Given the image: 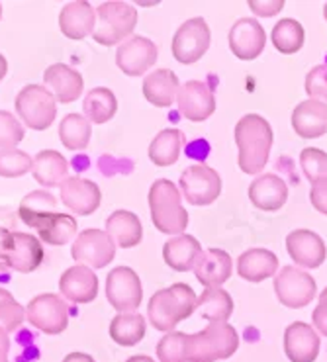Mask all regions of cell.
<instances>
[{
	"mask_svg": "<svg viewBox=\"0 0 327 362\" xmlns=\"http://www.w3.org/2000/svg\"><path fill=\"white\" fill-rule=\"evenodd\" d=\"M272 137V127L259 114H245L235 124V145L239 149L237 163L245 175H259L267 167Z\"/></svg>",
	"mask_w": 327,
	"mask_h": 362,
	"instance_id": "2",
	"label": "cell"
},
{
	"mask_svg": "<svg viewBox=\"0 0 327 362\" xmlns=\"http://www.w3.org/2000/svg\"><path fill=\"white\" fill-rule=\"evenodd\" d=\"M24 139V127L6 110H0V151L16 149Z\"/></svg>",
	"mask_w": 327,
	"mask_h": 362,
	"instance_id": "42",
	"label": "cell"
},
{
	"mask_svg": "<svg viewBox=\"0 0 327 362\" xmlns=\"http://www.w3.org/2000/svg\"><path fill=\"white\" fill-rule=\"evenodd\" d=\"M323 18H326V22H327V4L323 6Z\"/></svg>",
	"mask_w": 327,
	"mask_h": 362,
	"instance_id": "53",
	"label": "cell"
},
{
	"mask_svg": "<svg viewBox=\"0 0 327 362\" xmlns=\"http://www.w3.org/2000/svg\"><path fill=\"white\" fill-rule=\"evenodd\" d=\"M159 55L157 45L143 37V35H132L130 40L117 45L116 65L117 69L127 76L145 75L155 65Z\"/></svg>",
	"mask_w": 327,
	"mask_h": 362,
	"instance_id": "15",
	"label": "cell"
},
{
	"mask_svg": "<svg viewBox=\"0 0 327 362\" xmlns=\"http://www.w3.org/2000/svg\"><path fill=\"white\" fill-rule=\"evenodd\" d=\"M249 8L257 14V16L270 18L278 14L280 10L285 8V0H267V2H260V0H251L249 2Z\"/></svg>",
	"mask_w": 327,
	"mask_h": 362,
	"instance_id": "44",
	"label": "cell"
},
{
	"mask_svg": "<svg viewBox=\"0 0 327 362\" xmlns=\"http://www.w3.org/2000/svg\"><path fill=\"white\" fill-rule=\"evenodd\" d=\"M234 298L224 288H206L198 296V312L210 323H227L234 313Z\"/></svg>",
	"mask_w": 327,
	"mask_h": 362,
	"instance_id": "33",
	"label": "cell"
},
{
	"mask_svg": "<svg viewBox=\"0 0 327 362\" xmlns=\"http://www.w3.org/2000/svg\"><path fill=\"white\" fill-rule=\"evenodd\" d=\"M106 231L122 249H132L142 243L143 226L134 211L116 210L106 219Z\"/></svg>",
	"mask_w": 327,
	"mask_h": 362,
	"instance_id": "31",
	"label": "cell"
},
{
	"mask_svg": "<svg viewBox=\"0 0 327 362\" xmlns=\"http://www.w3.org/2000/svg\"><path fill=\"white\" fill-rule=\"evenodd\" d=\"M319 335L314 325L294 321L285 331V353L290 362H316L319 354Z\"/></svg>",
	"mask_w": 327,
	"mask_h": 362,
	"instance_id": "20",
	"label": "cell"
},
{
	"mask_svg": "<svg viewBox=\"0 0 327 362\" xmlns=\"http://www.w3.org/2000/svg\"><path fill=\"white\" fill-rule=\"evenodd\" d=\"M25 320V308L14 300V296L8 290L0 288V329L6 333L16 331Z\"/></svg>",
	"mask_w": 327,
	"mask_h": 362,
	"instance_id": "39",
	"label": "cell"
},
{
	"mask_svg": "<svg viewBox=\"0 0 327 362\" xmlns=\"http://www.w3.org/2000/svg\"><path fill=\"white\" fill-rule=\"evenodd\" d=\"M310 202L319 214L327 216V178H323V180H319L318 185L311 186Z\"/></svg>",
	"mask_w": 327,
	"mask_h": 362,
	"instance_id": "45",
	"label": "cell"
},
{
	"mask_svg": "<svg viewBox=\"0 0 327 362\" xmlns=\"http://www.w3.org/2000/svg\"><path fill=\"white\" fill-rule=\"evenodd\" d=\"M43 83L59 104L75 102L84 90L83 75L65 63H53L43 73Z\"/></svg>",
	"mask_w": 327,
	"mask_h": 362,
	"instance_id": "21",
	"label": "cell"
},
{
	"mask_svg": "<svg viewBox=\"0 0 327 362\" xmlns=\"http://www.w3.org/2000/svg\"><path fill=\"white\" fill-rule=\"evenodd\" d=\"M16 112L25 126L35 132H43L51 127L57 116V100L55 96L42 85L24 86L16 96Z\"/></svg>",
	"mask_w": 327,
	"mask_h": 362,
	"instance_id": "8",
	"label": "cell"
},
{
	"mask_svg": "<svg viewBox=\"0 0 327 362\" xmlns=\"http://www.w3.org/2000/svg\"><path fill=\"white\" fill-rule=\"evenodd\" d=\"M59 290L67 300L75 303H91L98 296V276L93 269L75 264L59 278Z\"/></svg>",
	"mask_w": 327,
	"mask_h": 362,
	"instance_id": "23",
	"label": "cell"
},
{
	"mask_svg": "<svg viewBox=\"0 0 327 362\" xmlns=\"http://www.w3.org/2000/svg\"><path fill=\"white\" fill-rule=\"evenodd\" d=\"M306 94L310 100L327 104V65L314 67L306 76Z\"/></svg>",
	"mask_w": 327,
	"mask_h": 362,
	"instance_id": "43",
	"label": "cell"
},
{
	"mask_svg": "<svg viewBox=\"0 0 327 362\" xmlns=\"http://www.w3.org/2000/svg\"><path fill=\"white\" fill-rule=\"evenodd\" d=\"M183 144H185V135L180 129H175V127L163 129L155 135V139L149 145V159L159 169L171 167L180 157Z\"/></svg>",
	"mask_w": 327,
	"mask_h": 362,
	"instance_id": "32",
	"label": "cell"
},
{
	"mask_svg": "<svg viewBox=\"0 0 327 362\" xmlns=\"http://www.w3.org/2000/svg\"><path fill=\"white\" fill-rule=\"evenodd\" d=\"M202 245L193 235H176L171 237L167 243L163 245V259L176 272H188L194 269V262L200 257Z\"/></svg>",
	"mask_w": 327,
	"mask_h": 362,
	"instance_id": "29",
	"label": "cell"
},
{
	"mask_svg": "<svg viewBox=\"0 0 327 362\" xmlns=\"http://www.w3.org/2000/svg\"><path fill=\"white\" fill-rule=\"evenodd\" d=\"M34 169V159L20 149H4L0 151V177L18 178L28 175Z\"/></svg>",
	"mask_w": 327,
	"mask_h": 362,
	"instance_id": "38",
	"label": "cell"
},
{
	"mask_svg": "<svg viewBox=\"0 0 327 362\" xmlns=\"http://www.w3.org/2000/svg\"><path fill=\"white\" fill-rule=\"evenodd\" d=\"M94 25H96V10L86 0L69 2L59 12L61 34L69 40H84V37L93 35Z\"/></svg>",
	"mask_w": 327,
	"mask_h": 362,
	"instance_id": "24",
	"label": "cell"
},
{
	"mask_svg": "<svg viewBox=\"0 0 327 362\" xmlns=\"http://www.w3.org/2000/svg\"><path fill=\"white\" fill-rule=\"evenodd\" d=\"M247 194L255 208L263 211H277L288 200V186L278 175L267 173L253 180Z\"/></svg>",
	"mask_w": 327,
	"mask_h": 362,
	"instance_id": "25",
	"label": "cell"
},
{
	"mask_svg": "<svg viewBox=\"0 0 327 362\" xmlns=\"http://www.w3.org/2000/svg\"><path fill=\"white\" fill-rule=\"evenodd\" d=\"M0 18H2V4H0Z\"/></svg>",
	"mask_w": 327,
	"mask_h": 362,
	"instance_id": "54",
	"label": "cell"
},
{
	"mask_svg": "<svg viewBox=\"0 0 327 362\" xmlns=\"http://www.w3.org/2000/svg\"><path fill=\"white\" fill-rule=\"evenodd\" d=\"M278 267V257L269 249H249L237 259V274L253 284L277 276Z\"/></svg>",
	"mask_w": 327,
	"mask_h": 362,
	"instance_id": "27",
	"label": "cell"
},
{
	"mask_svg": "<svg viewBox=\"0 0 327 362\" xmlns=\"http://www.w3.org/2000/svg\"><path fill=\"white\" fill-rule=\"evenodd\" d=\"M319 302H327V286L323 288V292L319 294Z\"/></svg>",
	"mask_w": 327,
	"mask_h": 362,
	"instance_id": "51",
	"label": "cell"
},
{
	"mask_svg": "<svg viewBox=\"0 0 327 362\" xmlns=\"http://www.w3.org/2000/svg\"><path fill=\"white\" fill-rule=\"evenodd\" d=\"M63 362H96L91 356V354L86 353H69L65 358H63Z\"/></svg>",
	"mask_w": 327,
	"mask_h": 362,
	"instance_id": "47",
	"label": "cell"
},
{
	"mask_svg": "<svg viewBox=\"0 0 327 362\" xmlns=\"http://www.w3.org/2000/svg\"><path fill=\"white\" fill-rule=\"evenodd\" d=\"M229 49L237 59L253 61L259 57L267 45L265 28L253 18H239L229 30Z\"/></svg>",
	"mask_w": 327,
	"mask_h": 362,
	"instance_id": "17",
	"label": "cell"
},
{
	"mask_svg": "<svg viewBox=\"0 0 327 362\" xmlns=\"http://www.w3.org/2000/svg\"><path fill=\"white\" fill-rule=\"evenodd\" d=\"M270 40H272L275 49L280 51L282 55H294V53H298L304 47L306 32H304V25L298 20L282 18L272 28Z\"/></svg>",
	"mask_w": 327,
	"mask_h": 362,
	"instance_id": "37",
	"label": "cell"
},
{
	"mask_svg": "<svg viewBox=\"0 0 327 362\" xmlns=\"http://www.w3.org/2000/svg\"><path fill=\"white\" fill-rule=\"evenodd\" d=\"M149 211L155 229L165 235H183L188 228L180 188L168 178H157L149 188Z\"/></svg>",
	"mask_w": 327,
	"mask_h": 362,
	"instance_id": "4",
	"label": "cell"
},
{
	"mask_svg": "<svg viewBox=\"0 0 327 362\" xmlns=\"http://www.w3.org/2000/svg\"><path fill=\"white\" fill-rule=\"evenodd\" d=\"M0 362H8V356H6V354L0 353Z\"/></svg>",
	"mask_w": 327,
	"mask_h": 362,
	"instance_id": "52",
	"label": "cell"
},
{
	"mask_svg": "<svg viewBox=\"0 0 327 362\" xmlns=\"http://www.w3.org/2000/svg\"><path fill=\"white\" fill-rule=\"evenodd\" d=\"M180 83L171 69H155L143 78V96L157 108H171L176 100Z\"/></svg>",
	"mask_w": 327,
	"mask_h": 362,
	"instance_id": "28",
	"label": "cell"
},
{
	"mask_svg": "<svg viewBox=\"0 0 327 362\" xmlns=\"http://www.w3.org/2000/svg\"><path fill=\"white\" fill-rule=\"evenodd\" d=\"M193 270L202 286L222 288L234 272V261L224 249H206L196 259Z\"/></svg>",
	"mask_w": 327,
	"mask_h": 362,
	"instance_id": "22",
	"label": "cell"
},
{
	"mask_svg": "<svg viewBox=\"0 0 327 362\" xmlns=\"http://www.w3.org/2000/svg\"><path fill=\"white\" fill-rule=\"evenodd\" d=\"M300 167L311 186L318 185L319 180L327 178V153L318 147H306L300 153Z\"/></svg>",
	"mask_w": 327,
	"mask_h": 362,
	"instance_id": "41",
	"label": "cell"
},
{
	"mask_svg": "<svg viewBox=\"0 0 327 362\" xmlns=\"http://www.w3.org/2000/svg\"><path fill=\"white\" fill-rule=\"evenodd\" d=\"M45 251L42 241L30 233L6 231L0 228V262L16 272H34L43 262Z\"/></svg>",
	"mask_w": 327,
	"mask_h": 362,
	"instance_id": "7",
	"label": "cell"
},
{
	"mask_svg": "<svg viewBox=\"0 0 327 362\" xmlns=\"http://www.w3.org/2000/svg\"><path fill=\"white\" fill-rule=\"evenodd\" d=\"M126 362H155V358L147 356V354H135L132 358H127Z\"/></svg>",
	"mask_w": 327,
	"mask_h": 362,
	"instance_id": "50",
	"label": "cell"
},
{
	"mask_svg": "<svg viewBox=\"0 0 327 362\" xmlns=\"http://www.w3.org/2000/svg\"><path fill=\"white\" fill-rule=\"evenodd\" d=\"M311 321H314V329L327 337V302L318 303V308L311 313Z\"/></svg>",
	"mask_w": 327,
	"mask_h": 362,
	"instance_id": "46",
	"label": "cell"
},
{
	"mask_svg": "<svg viewBox=\"0 0 327 362\" xmlns=\"http://www.w3.org/2000/svg\"><path fill=\"white\" fill-rule=\"evenodd\" d=\"M180 194L193 206H210L222 194V177L206 163H196L180 175Z\"/></svg>",
	"mask_w": 327,
	"mask_h": 362,
	"instance_id": "10",
	"label": "cell"
},
{
	"mask_svg": "<svg viewBox=\"0 0 327 362\" xmlns=\"http://www.w3.org/2000/svg\"><path fill=\"white\" fill-rule=\"evenodd\" d=\"M93 124L83 114H67L59 124V139L69 151H83L91 144Z\"/></svg>",
	"mask_w": 327,
	"mask_h": 362,
	"instance_id": "35",
	"label": "cell"
},
{
	"mask_svg": "<svg viewBox=\"0 0 327 362\" xmlns=\"http://www.w3.org/2000/svg\"><path fill=\"white\" fill-rule=\"evenodd\" d=\"M239 349V333L229 323H208L186 339V362L226 361Z\"/></svg>",
	"mask_w": 327,
	"mask_h": 362,
	"instance_id": "5",
	"label": "cell"
},
{
	"mask_svg": "<svg viewBox=\"0 0 327 362\" xmlns=\"http://www.w3.org/2000/svg\"><path fill=\"white\" fill-rule=\"evenodd\" d=\"M186 333L171 331L157 343V358L159 362H186Z\"/></svg>",
	"mask_w": 327,
	"mask_h": 362,
	"instance_id": "40",
	"label": "cell"
},
{
	"mask_svg": "<svg viewBox=\"0 0 327 362\" xmlns=\"http://www.w3.org/2000/svg\"><path fill=\"white\" fill-rule=\"evenodd\" d=\"M8 351H10L8 333H6L4 329H0V353H2V354H8Z\"/></svg>",
	"mask_w": 327,
	"mask_h": 362,
	"instance_id": "48",
	"label": "cell"
},
{
	"mask_svg": "<svg viewBox=\"0 0 327 362\" xmlns=\"http://www.w3.org/2000/svg\"><path fill=\"white\" fill-rule=\"evenodd\" d=\"M212 32L204 18H190L173 35V57L183 65H194L210 47Z\"/></svg>",
	"mask_w": 327,
	"mask_h": 362,
	"instance_id": "11",
	"label": "cell"
},
{
	"mask_svg": "<svg viewBox=\"0 0 327 362\" xmlns=\"http://www.w3.org/2000/svg\"><path fill=\"white\" fill-rule=\"evenodd\" d=\"M198 308V296L185 282L155 292L147 305V315L157 331L171 333L180 321L188 320Z\"/></svg>",
	"mask_w": 327,
	"mask_h": 362,
	"instance_id": "3",
	"label": "cell"
},
{
	"mask_svg": "<svg viewBox=\"0 0 327 362\" xmlns=\"http://www.w3.org/2000/svg\"><path fill=\"white\" fill-rule=\"evenodd\" d=\"M275 294L288 310H302L318 296L316 280L298 267H282L275 276Z\"/></svg>",
	"mask_w": 327,
	"mask_h": 362,
	"instance_id": "9",
	"label": "cell"
},
{
	"mask_svg": "<svg viewBox=\"0 0 327 362\" xmlns=\"http://www.w3.org/2000/svg\"><path fill=\"white\" fill-rule=\"evenodd\" d=\"M145 317L142 313H117L110 323V337L120 346H134L145 337Z\"/></svg>",
	"mask_w": 327,
	"mask_h": 362,
	"instance_id": "34",
	"label": "cell"
},
{
	"mask_svg": "<svg viewBox=\"0 0 327 362\" xmlns=\"http://www.w3.org/2000/svg\"><path fill=\"white\" fill-rule=\"evenodd\" d=\"M18 216L47 245L61 247L76 239V219L69 214H59L57 198L47 190H35L24 196Z\"/></svg>",
	"mask_w": 327,
	"mask_h": 362,
	"instance_id": "1",
	"label": "cell"
},
{
	"mask_svg": "<svg viewBox=\"0 0 327 362\" xmlns=\"http://www.w3.org/2000/svg\"><path fill=\"white\" fill-rule=\"evenodd\" d=\"M176 106H178V112L183 114V118L193 124H200L216 112V96L206 83L188 81L178 88Z\"/></svg>",
	"mask_w": 327,
	"mask_h": 362,
	"instance_id": "16",
	"label": "cell"
},
{
	"mask_svg": "<svg viewBox=\"0 0 327 362\" xmlns=\"http://www.w3.org/2000/svg\"><path fill=\"white\" fill-rule=\"evenodd\" d=\"M71 255L79 264L88 269H104L116 257V243L108 235V231L102 229H84L76 235L75 243L71 247Z\"/></svg>",
	"mask_w": 327,
	"mask_h": 362,
	"instance_id": "14",
	"label": "cell"
},
{
	"mask_svg": "<svg viewBox=\"0 0 327 362\" xmlns=\"http://www.w3.org/2000/svg\"><path fill=\"white\" fill-rule=\"evenodd\" d=\"M25 320L45 335H59L69 325V305L59 294H40L28 303Z\"/></svg>",
	"mask_w": 327,
	"mask_h": 362,
	"instance_id": "12",
	"label": "cell"
},
{
	"mask_svg": "<svg viewBox=\"0 0 327 362\" xmlns=\"http://www.w3.org/2000/svg\"><path fill=\"white\" fill-rule=\"evenodd\" d=\"M59 188H61V202L75 216H93L101 208L102 192L93 180L69 177Z\"/></svg>",
	"mask_w": 327,
	"mask_h": 362,
	"instance_id": "19",
	"label": "cell"
},
{
	"mask_svg": "<svg viewBox=\"0 0 327 362\" xmlns=\"http://www.w3.org/2000/svg\"><path fill=\"white\" fill-rule=\"evenodd\" d=\"M32 175L43 188L61 186L69 178V160L55 149H43L34 157Z\"/></svg>",
	"mask_w": 327,
	"mask_h": 362,
	"instance_id": "30",
	"label": "cell"
},
{
	"mask_svg": "<svg viewBox=\"0 0 327 362\" xmlns=\"http://www.w3.org/2000/svg\"><path fill=\"white\" fill-rule=\"evenodd\" d=\"M294 134L302 139H318L327 134V104L318 100L300 102L292 112Z\"/></svg>",
	"mask_w": 327,
	"mask_h": 362,
	"instance_id": "26",
	"label": "cell"
},
{
	"mask_svg": "<svg viewBox=\"0 0 327 362\" xmlns=\"http://www.w3.org/2000/svg\"><path fill=\"white\" fill-rule=\"evenodd\" d=\"M286 249L296 267L319 269L327 257L326 241L310 229H296L286 237Z\"/></svg>",
	"mask_w": 327,
	"mask_h": 362,
	"instance_id": "18",
	"label": "cell"
},
{
	"mask_svg": "<svg viewBox=\"0 0 327 362\" xmlns=\"http://www.w3.org/2000/svg\"><path fill=\"white\" fill-rule=\"evenodd\" d=\"M83 110L84 118L88 119L91 124H98L101 126V124H106V122H110L116 116L117 100L110 88L98 86V88H93V90L86 93Z\"/></svg>",
	"mask_w": 327,
	"mask_h": 362,
	"instance_id": "36",
	"label": "cell"
},
{
	"mask_svg": "<svg viewBox=\"0 0 327 362\" xmlns=\"http://www.w3.org/2000/svg\"><path fill=\"white\" fill-rule=\"evenodd\" d=\"M106 300L117 313L135 312L143 300V286L137 272L130 267H116L106 276Z\"/></svg>",
	"mask_w": 327,
	"mask_h": 362,
	"instance_id": "13",
	"label": "cell"
},
{
	"mask_svg": "<svg viewBox=\"0 0 327 362\" xmlns=\"http://www.w3.org/2000/svg\"><path fill=\"white\" fill-rule=\"evenodd\" d=\"M6 73H8V61L4 59V55L0 53V81L6 76Z\"/></svg>",
	"mask_w": 327,
	"mask_h": 362,
	"instance_id": "49",
	"label": "cell"
},
{
	"mask_svg": "<svg viewBox=\"0 0 327 362\" xmlns=\"http://www.w3.org/2000/svg\"><path fill=\"white\" fill-rule=\"evenodd\" d=\"M137 10L120 0L102 2L96 8V25H94V42L101 43L104 47L117 45L130 40L137 25Z\"/></svg>",
	"mask_w": 327,
	"mask_h": 362,
	"instance_id": "6",
	"label": "cell"
}]
</instances>
